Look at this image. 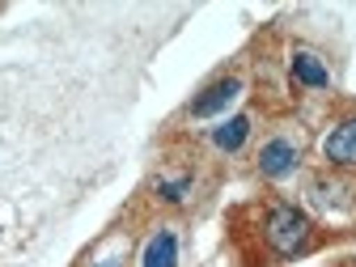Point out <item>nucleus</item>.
Segmentation results:
<instances>
[{"label": "nucleus", "mask_w": 356, "mask_h": 267, "mask_svg": "<svg viewBox=\"0 0 356 267\" xmlns=\"http://www.w3.org/2000/svg\"><path fill=\"white\" fill-rule=\"evenodd\" d=\"M263 242L276 259H297L314 246V225H309V216L293 204H276L267 208L263 216Z\"/></svg>", "instance_id": "f257e3e1"}, {"label": "nucleus", "mask_w": 356, "mask_h": 267, "mask_svg": "<svg viewBox=\"0 0 356 267\" xmlns=\"http://www.w3.org/2000/svg\"><path fill=\"white\" fill-rule=\"evenodd\" d=\"M305 200L314 204V212L327 220V225H348L356 220V187L348 183L343 174H314L305 183Z\"/></svg>", "instance_id": "f03ea898"}, {"label": "nucleus", "mask_w": 356, "mask_h": 267, "mask_svg": "<svg viewBox=\"0 0 356 267\" xmlns=\"http://www.w3.org/2000/svg\"><path fill=\"white\" fill-rule=\"evenodd\" d=\"M301 165V140L289 136V131H280V136H272L263 149H259V174L272 178V183H284V178H293Z\"/></svg>", "instance_id": "7ed1b4c3"}, {"label": "nucleus", "mask_w": 356, "mask_h": 267, "mask_svg": "<svg viewBox=\"0 0 356 267\" xmlns=\"http://www.w3.org/2000/svg\"><path fill=\"white\" fill-rule=\"evenodd\" d=\"M323 157L335 170H356V115L339 119L327 136H323Z\"/></svg>", "instance_id": "20e7f679"}, {"label": "nucleus", "mask_w": 356, "mask_h": 267, "mask_svg": "<svg viewBox=\"0 0 356 267\" xmlns=\"http://www.w3.org/2000/svg\"><path fill=\"white\" fill-rule=\"evenodd\" d=\"M238 94H242V81H238V76H220V81H212L204 94L187 106V115H191V119H212V115H220V111H229V106L238 102Z\"/></svg>", "instance_id": "39448f33"}, {"label": "nucleus", "mask_w": 356, "mask_h": 267, "mask_svg": "<svg viewBox=\"0 0 356 267\" xmlns=\"http://www.w3.org/2000/svg\"><path fill=\"white\" fill-rule=\"evenodd\" d=\"M289 76L301 85V89H331V68L323 56H314L309 47H293L289 56Z\"/></svg>", "instance_id": "423d86ee"}, {"label": "nucleus", "mask_w": 356, "mask_h": 267, "mask_svg": "<svg viewBox=\"0 0 356 267\" xmlns=\"http://www.w3.org/2000/svg\"><path fill=\"white\" fill-rule=\"evenodd\" d=\"M140 267H178V234H174V229H157V234L145 242Z\"/></svg>", "instance_id": "0eeeda50"}, {"label": "nucleus", "mask_w": 356, "mask_h": 267, "mask_svg": "<svg viewBox=\"0 0 356 267\" xmlns=\"http://www.w3.org/2000/svg\"><path fill=\"white\" fill-rule=\"evenodd\" d=\"M250 127H254L250 115H234L229 123H220V127L212 131V149H220V153H238V149L250 140Z\"/></svg>", "instance_id": "6e6552de"}, {"label": "nucleus", "mask_w": 356, "mask_h": 267, "mask_svg": "<svg viewBox=\"0 0 356 267\" xmlns=\"http://www.w3.org/2000/svg\"><path fill=\"white\" fill-rule=\"evenodd\" d=\"M153 191H157L165 204H187V195H191V170H187V174H178V178L157 174V178H153Z\"/></svg>", "instance_id": "1a4fd4ad"}, {"label": "nucleus", "mask_w": 356, "mask_h": 267, "mask_svg": "<svg viewBox=\"0 0 356 267\" xmlns=\"http://www.w3.org/2000/svg\"><path fill=\"white\" fill-rule=\"evenodd\" d=\"M102 267H115V263H102Z\"/></svg>", "instance_id": "9d476101"}]
</instances>
